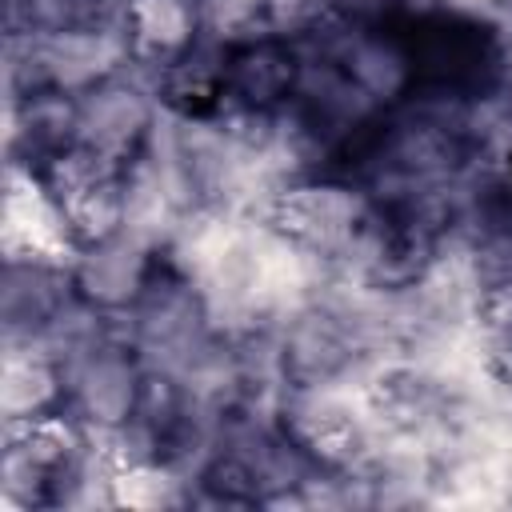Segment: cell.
<instances>
[{
  "mask_svg": "<svg viewBox=\"0 0 512 512\" xmlns=\"http://www.w3.org/2000/svg\"><path fill=\"white\" fill-rule=\"evenodd\" d=\"M400 52L420 88L484 92L500 72L496 36L456 12H428L400 28Z\"/></svg>",
  "mask_w": 512,
  "mask_h": 512,
  "instance_id": "obj_1",
  "label": "cell"
}]
</instances>
